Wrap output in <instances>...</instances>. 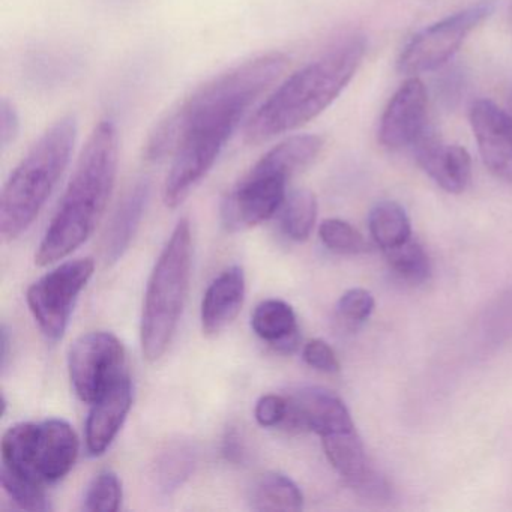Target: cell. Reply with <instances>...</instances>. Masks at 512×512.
<instances>
[{
    "instance_id": "6da1fadb",
    "label": "cell",
    "mask_w": 512,
    "mask_h": 512,
    "mask_svg": "<svg viewBox=\"0 0 512 512\" xmlns=\"http://www.w3.org/2000/svg\"><path fill=\"white\" fill-rule=\"evenodd\" d=\"M287 64L284 53L271 52L235 65L194 89L152 131L146 158L173 157L164 184L167 208H178L208 175L248 110Z\"/></svg>"
},
{
    "instance_id": "e0dca14e",
    "label": "cell",
    "mask_w": 512,
    "mask_h": 512,
    "mask_svg": "<svg viewBox=\"0 0 512 512\" xmlns=\"http://www.w3.org/2000/svg\"><path fill=\"white\" fill-rule=\"evenodd\" d=\"M245 301V274L241 266L221 272L203 296L200 320L206 335H217L241 313Z\"/></svg>"
},
{
    "instance_id": "7402d4cb",
    "label": "cell",
    "mask_w": 512,
    "mask_h": 512,
    "mask_svg": "<svg viewBox=\"0 0 512 512\" xmlns=\"http://www.w3.org/2000/svg\"><path fill=\"white\" fill-rule=\"evenodd\" d=\"M368 229L383 251L409 241L412 235L406 211L395 202L377 203L368 217Z\"/></svg>"
},
{
    "instance_id": "2e32d148",
    "label": "cell",
    "mask_w": 512,
    "mask_h": 512,
    "mask_svg": "<svg viewBox=\"0 0 512 512\" xmlns=\"http://www.w3.org/2000/svg\"><path fill=\"white\" fill-rule=\"evenodd\" d=\"M131 404L133 383L127 371L91 404L86 421V449L92 457L103 455L110 448L130 413Z\"/></svg>"
},
{
    "instance_id": "d4e9b609",
    "label": "cell",
    "mask_w": 512,
    "mask_h": 512,
    "mask_svg": "<svg viewBox=\"0 0 512 512\" xmlns=\"http://www.w3.org/2000/svg\"><path fill=\"white\" fill-rule=\"evenodd\" d=\"M0 479L2 487L11 500L19 508L28 509V511H50L49 497L44 491V485L40 482L32 481L25 476L17 475L10 470H0Z\"/></svg>"
},
{
    "instance_id": "83f0119b",
    "label": "cell",
    "mask_w": 512,
    "mask_h": 512,
    "mask_svg": "<svg viewBox=\"0 0 512 512\" xmlns=\"http://www.w3.org/2000/svg\"><path fill=\"white\" fill-rule=\"evenodd\" d=\"M373 310V295L365 289L347 290L337 304L338 316L349 325H359V323L365 322Z\"/></svg>"
},
{
    "instance_id": "ffe728a7",
    "label": "cell",
    "mask_w": 512,
    "mask_h": 512,
    "mask_svg": "<svg viewBox=\"0 0 512 512\" xmlns=\"http://www.w3.org/2000/svg\"><path fill=\"white\" fill-rule=\"evenodd\" d=\"M197 466V449L193 443L173 442L158 454L154 464V482L164 496L178 491L193 475Z\"/></svg>"
},
{
    "instance_id": "7a4b0ae2",
    "label": "cell",
    "mask_w": 512,
    "mask_h": 512,
    "mask_svg": "<svg viewBox=\"0 0 512 512\" xmlns=\"http://www.w3.org/2000/svg\"><path fill=\"white\" fill-rule=\"evenodd\" d=\"M119 164V136L112 121H101L80 154L73 178L35 254L38 266L65 259L91 238L100 224Z\"/></svg>"
},
{
    "instance_id": "d6986e66",
    "label": "cell",
    "mask_w": 512,
    "mask_h": 512,
    "mask_svg": "<svg viewBox=\"0 0 512 512\" xmlns=\"http://www.w3.org/2000/svg\"><path fill=\"white\" fill-rule=\"evenodd\" d=\"M251 328L257 337L281 353L295 352L299 344L298 320L295 311L280 299H266L254 308Z\"/></svg>"
},
{
    "instance_id": "277c9868",
    "label": "cell",
    "mask_w": 512,
    "mask_h": 512,
    "mask_svg": "<svg viewBox=\"0 0 512 512\" xmlns=\"http://www.w3.org/2000/svg\"><path fill=\"white\" fill-rule=\"evenodd\" d=\"M76 116L56 121L14 169L0 196V233L14 241L32 226L70 164Z\"/></svg>"
},
{
    "instance_id": "ba28073f",
    "label": "cell",
    "mask_w": 512,
    "mask_h": 512,
    "mask_svg": "<svg viewBox=\"0 0 512 512\" xmlns=\"http://www.w3.org/2000/svg\"><path fill=\"white\" fill-rule=\"evenodd\" d=\"M92 259L62 263L35 281L26 293V302L40 331L50 341L64 337L80 293L94 275Z\"/></svg>"
},
{
    "instance_id": "484cf974",
    "label": "cell",
    "mask_w": 512,
    "mask_h": 512,
    "mask_svg": "<svg viewBox=\"0 0 512 512\" xmlns=\"http://www.w3.org/2000/svg\"><path fill=\"white\" fill-rule=\"evenodd\" d=\"M122 482L112 470H103L98 473L83 499V509L88 512H116L121 508Z\"/></svg>"
},
{
    "instance_id": "d6a6232c",
    "label": "cell",
    "mask_w": 512,
    "mask_h": 512,
    "mask_svg": "<svg viewBox=\"0 0 512 512\" xmlns=\"http://www.w3.org/2000/svg\"><path fill=\"white\" fill-rule=\"evenodd\" d=\"M0 367H2V371L7 370L8 361H10L11 355V346H13V340L10 337V329L8 326L2 325V329H0Z\"/></svg>"
},
{
    "instance_id": "1f68e13d",
    "label": "cell",
    "mask_w": 512,
    "mask_h": 512,
    "mask_svg": "<svg viewBox=\"0 0 512 512\" xmlns=\"http://www.w3.org/2000/svg\"><path fill=\"white\" fill-rule=\"evenodd\" d=\"M221 454L229 463H244L247 448H245L244 437L239 433L238 428H227L223 436V442H221Z\"/></svg>"
},
{
    "instance_id": "836d02e7",
    "label": "cell",
    "mask_w": 512,
    "mask_h": 512,
    "mask_svg": "<svg viewBox=\"0 0 512 512\" xmlns=\"http://www.w3.org/2000/svg\"><path fill=\"white\" fill-rule=\"evenodd\" d=\"M506 115H508L509 121L512 122V89L509 92L508 103H506L505 109Z\"/></svg>"
},
{
    "instance_id": "cb8c5ba5",
    "label": "cell",
    "mask_w": 512,
    "mask_h": 512,
    "mask_svg": "<svg viewBox=\"0 0 512 512\" xmlns=\"http://www.w3.org/2000/svg\"><path fill=\"white\" fill-rule=\"evenodd\" d=\"M389 266L400 275L403 280L412 284H421L430 277L431 266L427 253L418 242L409 241L397 247L385 250Z\"/></svg>"
},
{
    "instance_id": "30bf717a",
    "label": "cell",
    "mask_w": 512,
    "mask_h": 512,
    "mask_svg": "<svg viewBox=\"0 0 512 512\" xmlns=\"http://www.w3.org/2000/svg\"><path fill=\"white\" fill-rule=\"evenodd\" d=\"M68 371L77 397L83 403H95L128 371L124 344L112 332L95 331L82 335L71 346Z\"/></svg>"
},
{
    "instance_id": "f1b7e54d",
    "label": "cell",
    "mask_w": 512,
    "mask_h": 512,
    "mask_svg": "<svg viewBox=\"0 0 512 512\" xmlns=\"http://www.w3.org/2000/svg\"><path fill=\"white\" fill-rule=\"evenodd\" d=\"M302 358L311 368L322 371V373H337L340 370L337 353L326 341L320 340V338L308 341L305 344Z\"/></svg>"
},
{
    "instance_id": "52a82bcc",
    "label": "cell",
    "mask_w": 512,
    "mask_h": 512,
    "mask_svg": "<svg viewBox=\"0 0 512 512\" xmlns=\"http://www.w3.org/2000/svg\"><path fill=\"white\" fill-rule=\"evenodd\" d=\"M79 449V437L64 419L20 422L2 437V469L43 485L55 484L71 472Z\"/></svg>"
},
{
    "instance_id": "8992f818",
    "label": "cell",
    "mask_w": 512,
    "mask_h": 512,
    "mask_svg": "<svg viewBox=\"0 0 512 512\" xmlns=\"http://www.w3.org/2000/svg\"><path fill=\"white\" fill-rule=\"evenodd\" d=\"M193 266V233L187 218L176 224L149 278L140 341L145 358L157 362L169 349L187 302Z\"/></svg>"
},
{
    "instance_id": "9c48e42d",
    "label": "cell",
    "mask_w": 512,
    "mask_h": 512,
    "mask_svg": "<svg viewBox=\"0 0 512 512\" xmlns=\"http://www.w3.org/2000/svg\"><path fill=\"white\" fill-rule=\"evenodd\" d=\"M493 11L494 4L481 2L422 29L401 52L397 61L398 73L418 76L442 67Z\"/></svg>"
},
{
    "instance_id": "4dcf8cb0",
    "label": "cell",
    "mask_w": 512,
    "mask_h": 512,
    "mask_svg": "<svg viewBox=\"0 0 512 512\" xmlns=\"http://www.w3.org/2000/svg\"><path fill=\"white\" fill-rule=\"evenodd\" d=\"M20 118L13 103L4 98L0 104V145L8 148L19 137Z\"/></svg>"
},
{
    "instance_id": "9a60e30c",
    "label": "cell",
    "mask_w": 512,
    "mask_h": 512,
    "mask_svg": "<svg viewBox=\"0 0 512 512\" xmlns=\"http://www.w3.org/2000/svg\"><path fill=\"white\" fill-rule=\"evenodd\" d=\"M416 161L446 193L460 194L472 178L469 152L458 145H446L433 128L427 127L412 145Z\"/></svg>"
},
{
    "instance_id": "3957f363",
    "label": "cell",
    "mask_w": 512,
    "mask_h": 512,
    "mask_svg": "<svg viewBox=\"0 0 512 512\" xmlns=\"http://www.w3.org/2000/svg\"><path fill=\"white\" fill-rule=\"evenodd\" d=\"M367 53L364 37H350L290 76L248 122L251 145L298 130L325 112L349 85Z\"/></svg>"
},
{
    "instance_id": "5bb4252c",
    "label": "cell",
    "mask_w": 512,
    "mask_h": 512,
    "mask_svg": "<svg viewBox=\"0 0 512 512\" xmlns=\"http://www.w3.org/2000/svg\"><path fill=\"white\" fill-rule=\"evenodd\" d=\"M470 125L485 167L512 184V122L505 110L488 100L476 101L470 109Z\"/></svg>"
},
{
    "instance_id": "5b68a950",
    "label": "cell",
    "mask_w": 512,
    "mask_h": 512,
    "mask_svg": "<svg viewBox=\"0 0 512 512\" xmlns=\"http://www.w3.org/2000/svg\"><path fill=\"white\" fill-rule=\"evenodd\" d=\"M323 139L292 136L266 152L221 203V221L229 232H241L274 217L287 197V182L316 161Z\"/></svg>"
},
{
    "instance_id": "4316f807",
    "label": "cell",
    "mask_w": 512,
    "mask_h": 512,
    "mask_svg": "<svg viewBox=\"0 0 512 512\" xmlns=\"http://www.w3.org/2000/svg\"><path fill=\"white\" fill-rule=\"evenodd\" d=\"M319 236L328 250L338 254H359L367 250V242L361 233L349 223L337 218L323 221L319 227Z\"/></svg>"
},
{
    "instance_id": "f546056e",
    "label": "cell",
    "mask_w": 512,
    "mask_h": 512,
    "mask_svg": "<svg viewBox=\"0 0 512 512\" xmlns=\"http://www.w3.org/2000/svg\"><path fill=\"white\" fill-rule=\"evenodd\" d=\"M287 413V397L277 394L263 395L256 404V421L265 428L281 427Z\"/></svg>"
},
{
    "instance_id": "603a6c76",
    "label": "cell",
    "mask_w": 512,
    "mask_h": 512,
    "mask_svg": "<svg viewBox=\"0 0 512 512\" xmlns=\"http://www.w3.org/2000/svg\"><path fill=\"white\" fill-rule=\"evenodd\" d=\"M281 230L287 238L304 242L313 233L317 220V199L310 190H296L281 206Z\"/></svg>"
},
{
    "instance_id": "8fae6325",
    "label": "cell",
    "mask_w": 512,
    "mask_h": 512,
    "mask_svg": "<svg viewBox=\"0 0 512 512\" xmlns=\"http://www.w3.org/2000/svg\"><path fill=\"white\" fill-rule=\"evenodd\" d=\"M322 442L329 463L352 490L365 499H388L391 487L368 457L355 428L323 436Z\"/></svg>"
},
{
    "instance_id": "44dd1931",
    "label": "cell",
    "mask_w": 512,
    "mask_h": 512,
    "mask_svg": "<svg viewBox=\"0 0 512 512\" xmlns=\"http://www.w3.org/2000/svg\"><path fill=\"white\" fill-rule=\"evenodd\" d=\"M250 503L254 511H301L304 496L289 476L266 472L254 484Z\"/></svg>"
},
{
    "instance_id": "7c38bea8",
    "label": "cell",
    "mask_w": 512,
    "mask_h": 512,
    "mask_svg": "<svg viewBox=\"0 0 512 512\" xmlns=\"http://www.w3.org/2000/svg\"><path fill=\"white\" fill-rule=\"evenodd\" d=\"M281 427L289 431H313L320 437L353 430L352 416L340 397L316 386L296 389L287 397V413Z\"/></svg>"
},
{
    "instance_id": "ac0fdd59",
    "label": "cell",
    "mask_w": 512,
    "mask_h": 512,
    "mask_svg": "<svg viewBox=\"0 0 512 512\" xmlns=\"http://www.w3.org/2000/svg\"><path fill=\"white\" fill-rule=\"evenodd\" d=\"M149 194L151 184L140 181L128 190L119 203L104 233L103 259L106 265H115L127 253L145 214Z\"/></svg>"
},
{
    "instance_id": "4fadbf2b",
    "label": "cell",
    "mask_w": 512,
    "mask_h": 512,
    "mask_svg": "<svg viewBox=\"0 0 512 512\" xmlns=\"http://www.w3.org/2000/svg\"><path fill=\"white\" fill-rule=\"evenodd\" d=\"M427 104L424 83L416 77L407 79L395 92L380 119V143L391 151L412 146L428 127Z\"/></svg>"
}]
</instances>
